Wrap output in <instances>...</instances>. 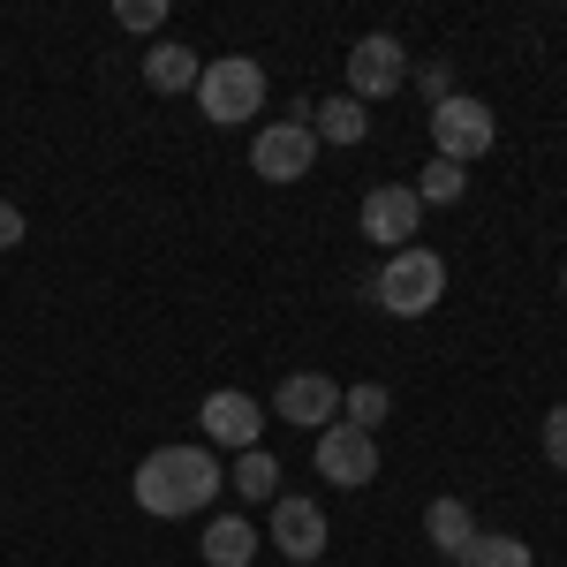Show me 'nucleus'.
Segmentation results:
<instances>
[{
	"instance_id": "f3484780",
	"label": "nucleus",
	"mask_w": 567,
	"mask_h": 567,
	"mask_svg": "<svg viewBox=\"0 0 567 567\" xmlns=\"http://www.w3.org/2000/svg\"><path fill=\"white\" fill-rule=\"evenodd\" d=\"M235 492H243V499H280V462H272V454H265V446H250V454H235Z\"/></svg>"
},
{
	"instance_id": "f03ea898",
	"label": "nucleus",
	"mask_w": 567,
	"mask_h": 567,
	"mask_svg": "<svg viewBox=\"0 0 567 567\" xmlns=\"http://www.w3.org/2000/svg\"><path fill=\"white\" fill-rule=\"evenodd\" d=\"M371 296H379L393 318H432L439 296H446V258H439V250H424V243H409V250H393V258L379 265Z\"/></svg>"
},
{
	"instance_id": "dca6fc26",
	"label": "nucleus",
	"mask_w": 567,
	"mask_h": 567,
	"mask_svg": "<svg viewBox=\"0 0 567 567\" xmlns=\"http://www.w3.org/2000/svg\"><path fill=\"white\" fill-rule=\"evenodd\" d=\"M454 567H537V560H529L523 537H507V529H477V545H470Z\"/></svg>"
},
{
	"instance_id": "39448f33",
	"label": "nucleus",
	"mask_w": 567,
	"mask_h": 567,
	"mask_svg": "<svg viewBox=\"0 0 567 567\" xmlns=\"http://www.w3.org/2000/svg\"><path fill=\"white\" fill-rule=\"evenodd\" d=\"M492 136H499V122H492V106L484 99H446V106H432V144L439 159H454V167H470V159H484L492 152Z\"/></svg>"
},
{
	"instance_id": "b1692460",
	"label": "nucleus",
	"mask_w": 567,
	"mask_h": 567,
	"mask_svg": "<svg viewBox=\"0 0 567 567\" xmlns=\"http://www.w3.org/2000/svg\"><path fill=\"white\" fill-rule=\"evenodd\" d=\"M560 288H567V272H560Z\"/></svg>"
},
{
	"instance_id": "ddd939ff",
	"label": "nucleus",
	"mask_w": 567,
	"mask_h": 567,
	"mask_svg": "<svg viewBox=\"0 0 567 567\" xmlns=\"http://www.w3.org/2000/svg\"><path fill=\"white\" fill-rule=\"evenodd\" d=\"M424 537H432L446 560H462V553L477 545V515H470L462 499H432V515H424Z\"/></svg>"
},
{
	"instance_id": "5701e85b",
	"label": "nucleus",
	"mask_w": 567,
	"mask_h": 567,
	"mask_svg": "<svg viewBox=\"0 0 567 567\" xmlns=\"http://www.w3.org/2000/svg\"><path fill=\"white\" fill-rule=\"evenodd\" d=\"M16 243H23V213L0 197V250H16Z\"/></svg>"
},
{
	"instance_id": "0eeeda50",
	"label": "nucleus",
	"mask_w": 567,
	"mask_h": 567,
	"mask_svg": "<svg viewBox=\"0 0 567 567\" xmlns=\"http://www.w3.org/2000/svg\"><path fill=\"white\" fill-rule=\"evenodd\" d=\"M318 477L363 492V484L379 477V439L355 432V424H326V432H318Z\"/></svg>"
},
{
	"instance_id": "7ed1b4c3",
	"label": "nucleus",
	"mask_w": 567,
	"mask_h": 567,
	"mask_svg": "<svg viewBox=\"0 0 567 567\" xmlns=\"http://www.w3.org/2000/svg\"><path fill=\"white\" fill-rule=\"evenodd\" d=\"M197 106H205V122H219V130L258 122L265 69L250 61V53H219V61H205V76H197Z\"/></svg>"
},
{
	"instance_id": "9b49d317",
	"label": "nucleus",
	"mask_w": 567,
	"mask_h": 567,
	"mask_svg": "<svg viewBox=\"0 0 567 567\" xmlns=\"http://www.w3.org/2000/svg\"><path fill=\"white\" fill-rule=\"evenodd\" d=\"M272 409H280V424H296V432H326V424H333V416H341V386H333V379H326V371H296V379H288V386L272 393Z\"/></svg>"
},
{
	"instance_id": "f8f14e48",
	"label": "nucleus",
	"mask_w": 567,
	"mask_h": 567,
	"mask_svg": "<svg viewBox=\"0 0 567 567\" xmlns=\"http://www.w3.org/2000/svg\"><path fill=\"white\" fill-rule=\"evenodd\" d=\"M197 76H205V61H197L189 45H175V39L144 53V84L159 91V99H175V91H197Z\"/></svg>"
},
{
	"instance_id": "1a4fd4ad",
	"label": "nucleus",
	"mask_w": 567,
	"mask_h": 567,
	"mask_svg": "<svg viewBox=\"0 0 567 567\" xmlns=\"http://www.w3.org/2000/svg\"><path fill=\"white\" fill-rule=\"evenodd\" d=\"M326 507L318 499H272V553H288L296 567H318V553H326Z\"/></svg>"
},
{
	"instance_id": "6e6552de",
	"label": "nucleus",
	"mask_w": 567,
	"mask_h": 567,
	"mask_svg": "<svg viewBox=\"0 0 567 567\" xmlns=\"http://www.w3.org/2000/svg\"><path fill=\"white\" fill-rule=\"evenodd\" d=\"M416 219H424L416 189H409V182H386V189L363 197V243H386V258H393V250L416 243Z\"/></svg>"
},
{
	"instance_id": "a211bd4d",
	"label": "nucleus",
	"mask_w": 567,
	"mask_h": 567,
	"mask_svg": "<svg viewBox=\"0 0 567 567\" xmlns=\"http://www.w3.org/2000/svg\"><path fill=\"white\" fill-rule=\"evenodd\" d=\"M409 189H416V205H462V189H470V175H462L454 159H432V167H424V175L409 182Z\"/></svg>"
},
{
	"instance_id": "aec40b11",
	"label": "nucleus",
	"mask_w": 567,
	"mask_h": 567,
	"mask_svg": "<svg viewBox=\"0 0 567 567\" xmlns=\"http://www.w3.org/2000/svg\"><path fill=\"white\" fill-rule=\"evenodd\" d=\"M159 23H167L159 0H122V31H159Z\"/></svg>"
},
{
	"instance_id": "4468645a",
	"label": "nucleus",
	"mask_w": 567,
	"mask_h": 567,
	"mask_svg": "<svg viewBox=\"0 0 567 567\" xmlns=\"http://www.w3.org/2000/svg\"><path fill=\"white\" fill-rule=\"evenodd\" d=\"M265 545H258V529L243 523V515H219L213 529H205V560L213 567H250Z\"/></svg>"
},
{
	"instance_id": "9d476101",
	"label": "nucleus",
	"mask_w": 567,
	"mask_h": 567,
	"mask_svg": "<svg viewBox=\"0 0 567 567\" xmlns=\"http://www.w3.org/2000/svg\"><path fill=\"white\" fill-rule=\"evenodd\" d=\"M197 424H205V439H213V446H235V454H250V446H258V432H265V409L250 401V393L219 386V393H205Z\"/></svg>"
},
{
	"instance_id": "2eb2a0df",
	"label": "nucleus",
	"mask_w": 567,
	"mask_h": 567,
	"mask_svg": "<svg viewBox=\"0 0 567 567\" xmlns=\"http://www.w3.org/2000/svg\"><path fill=\"white\" fill-rule=\"evenodd\" d=\"M363 130H371V122H363L355 99H326V106H310V136H318V144H363Z\"/></svg>"
},
{
	"instance_id": "4be33fe9",
	"label": "nucleus",
	"mask_w": 567,
	"mask_h": 567,
	"mask_svg": "<svg viewBox=\"0 0 567 567\" xmlns=\"http://www.w3.org/2000/svg\"><path fill=\"white\" fill-rule=\"evenodd\" d=\"M424 99H432V106H446V99H454V69H446V61H432V69H424Z\"/></svg>"
},
{
	"instance_id": "6ab92c4d",
	"label": "nucleus",
	"mask_w": 567,
	"mask_h": 567,
	"mask_svg": "<svg viewBox=\"0 0 567 567\" xmlns=\"http://www.w3.org/2000/svg\"><path fill=\"white\" fill-rule=\"evenodd\" d=\"M341 409H349V424H355V432H379V424H386V409H393V393L363 379V386L341 393Z\"/></svg>"
},
{
	"instance_id": "412c9836",
	"label": "nucleus",
	"mask_w": 567,
	"mask_h": 567,
	"mask_svg": "<svg viewBox=\"0 0 567 567\" xmlns=\"http://www.w3.org/2000/svg\"><path fill=\"white\" fill-rule=\"evenodd\" d=\"M545 462H553V470H567V401L545 416Z\"/></svg>"
},
{
	"instance_id": "20e7f679",
	"label": "nucleus",
	"mask_w": 567,
	"mask_h": 567,
	"mask_svg": "<svg viewBox=\"0 0 567 567\" xmlns=\"http://www.w3.org/2000/svg\"><path fill=\"white\" fill-rule=\"evenodd\" d=\"M310 159H318V136H310L303 106H296V122H265V130L250 136V167H258V182H303Z\"/></svg>"
},
{
	"instance_id": "423d86ee",
	"label": "nucleus",
	"mask_w": 567,
	"mask_h": 567,
	"mask_svg": "<svg viewBox=\"0 0 567 567\" xmlns=\"http://www.w3.org/2000/svg\"><path fill=\"white\" fill-rule=\"evenodd\" d=\"M409 84V53L393 31H371V39H355L349 53V99L355 106H371V99H393V91Z\"/></svg>"
},
{
	"instance_id": "f257e3e1",
	"label": "nucleus",
	"mask_w": 567,
	"mask_h": 567,
	"mask_svg": "<svg viewBox=\"0 0 567 567\" xmlns=\"http://www.w3.org/2000/svg\"><path fill=\"white\" fill-rule=\"evenodd\" d=\"M219 462L213 446H159L136 462V507L159 515V523H182V515H205L219 499Z\"/></svg>"
}]
</instances>
